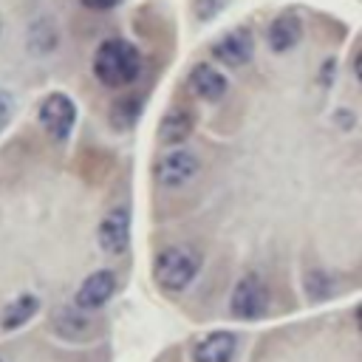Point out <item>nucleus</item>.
Masks as SVG:
<instances>
[{"mask_svg":"<svg viewBox=\"0 0 362 362\" xmlns=\"http://www.w3.org/2000/svg\"><path fill=\"white\" fill-rule=\"evenodd\" d=\"M192 127H195L192 113L187 107H173V110H167V116L158 124V141L167 147H181V141L189 139Z\"/></svg>","mask_w":362,"mask_h":362,"instance_id":"12","label":"nucleus"},{"mask_svg":"<svg viewBox=\"0 0 362 362\" xmlns=\"http://www.w3.org/2000/svg\"><path fill=\"white\" fill-rule=\"evenodd\" d=\"M229 308H232V314L238 320H257V317H263L266 308H269V288H266V283L257 274L240 277L235 291H232Z\"/></svg>","mask_w":362,"mask_h":362,"instance_id":"4","label":"nucleus"},{"mask_svg":"<svg viewBox=\"0 0 362 362\" xmlns=\"http://www.w3.org/2000/svg\"><path fill=\"white\" fill-rule=\"evenodd\" d=\"M255 54V40H252V31L249 28H235L229 34H223L215 45H212V57L226 65V68H240L252 59Z\"/></svg>","mask_w":362,"mask_h":362,"instance_id":"5","label":"nucleus"},{"mask_svg":"<svg viewBox=\"0 0 362 362\" xmlns=\"http://www.w3.org/2000/svg\"><path fill=\"white\" fill-rule=\"evenodd\" d=\"M130 243V209L113 206L99 223V246L110 255H122Z\"/></svg>","mask_w":362,"mask_h":362,"instance_id":"7","label":"nucleus"},{"mask_svg":"<svg viewBox=\"0 0 362 362\" xmlns=\"http://www.w3.org/2000/svg\"><path fill=\"white\" fill-rule=\"evenodd\" d=\"M11 116H14V96L8 90H0V133L8 127Z\"/></svg>","mask_w":362,"mask_h":362,"instance_id":"19","label":"nucleus"},{"mask_svg":"<svg viewBox=\"0 0 362 362\" xmlns=\"http://www.w3.org/2000/svg\"><path fill=\"white\" fill-rule=\"evenodd\" d=\"M88 317L79 311V308H59V311H54V331L59 334V337H65V339H79V337H85V331H88Z\"/></svg>","mask_w":362,"mask_h":362,"instance_id":"15","label":"nucleus"},{"mask_svg":"<svg viewBox=\"0 0 362 362\" xmlns=\"http://www.w3.org/2000/svg\"><path fill=\"white\" fill-rule=\"evenodd\" d=\"M37 308H40V300H37L34 294H20L17 300H11V303L6 305V311H3V317H0V325H3L6 331H14V328H20L23 322H28V320L37 314Z\"/></svg>","mask_w":362,"mask_h":362,"instance_id":"14","label":"nucleus"},{"mask_svg":"<svg viewBox=\"0 0 362 362\" xmlns=\"http://www.w3.org/2000/svg\"><path fill=\"white\" fill-rule=\"evenodd\" d=\"M136 119H139V102H136L133 96H124V99L113 102V107H110V122H113V127L127 130V127L136 124Z\"/></svg>","mask_w":362,"mask_h":362,"instance_id":"16","label":"nucleus"},{"mask_svg":"<svg viewBox=\"0 0 362 362\" xmlns=\"http://www.w3.org/2000/svg\"><path fill=\"white\" fill-rule=\"evenodd\" d=\"M57 45H59L57 23H54L51 17H37V20L28 25V51L37 54V57H45V54H51Z\"/></svg>","mask_w":362,"mask_h":362,"instance_id":"13","label":"nucleus"},{"mask_svg":"<svg viewBox=\"0 0 362 362\" xmlns=\"http://www.w3.org/2000/svg\"><path fill=\"white\" fill-rule=\"evenodd\" d=\"M226 3H229V0H195V17H198L201 23H206V20L218 17V14L226 8Z\"/></svg>","mask_w":362,"mask_h":362,"instance_id":"17","label":"nucleus"},{"mask_svg":"<svg viewBox=\"0 0 362 362\" xmlns=\"http://www.w3.org/2000/svg\"><path fill=\"white\" fill-rule=\"evenodd\" d=\"M305 288H308L311 297H328L325 274H322V272H308V274H305Z\"/></svg>","mask_w":362,"mask_h":362,"instance_id":"18","label":"nucleus"},{"mask_svg":"<svg viewBox=\"0 0 362 362\" xmlns=\"http://www.w3.org/2000/svg\"><path fill=\"white\" fill-rule=\"evenodd\" d=\"M187 85H189V90H192L198 99H204V102H218V99L226 93V88H229L226 76H223L218 68H212V65H195V68L189 71Z\"/></svg>","mask_w":362,"mask_h":362,"instance_id":"9","label":"nucleus"},{"mask_svg":"<svg viewBox=\"0 0 362 362\" xmlns=\"http://www.w3.org/2000/svg\"><path fill=\"white\" fill-rule=\"evenodd\" d=\"M198 173V158H195V153H189V150H173V153H167L164 158H158V164H156V181L161 184V187H181V184H187L192 175Z\"/></svg>","mask_w":362,"mask_h":362,"instance_id":"6","label":"nucleus"},{"mask_svg":"<svg viewBox=\"0 0 362 362\" xmlns=\"http://www.w3.org/2000/svg\"><path fill=\"white\" fill-rule=\"evenodd\" d=\"M93 74L105 88H124L141 74V54L130 40L110 37L93 54Z\"/></svg>","mask_w":362,"mask_h":362,"instance_id":"1","label":"nucleus"},{"mask_svg":"<svg viewBox=\"0 0 362 362\" xmlns=\"http://www.w3.org/2000/svg\"><path fill=\"white\" fill-rule=\"evenodd\" d=\"M116 291V274L110 269H99L90 277L82 280V286L76 288V308L82 311H93L102 308Z\"/></svg>","mask_w":362,"mask_h":362,"instance_id":"8","label":"nucleus"},{"mask_svg":"<svg viewBox=\"0 0 362 362\" xmlns=\"http://www.w3.org/2000/svg\"><path fill=\"white\" fill-rule=\"evenodd\" d=\"M238 348L235 334L229 331H215L209 337H204L201 342H195L192 348V362H232Z\"/></svg>","mask_w":362,"mask_h":362,"instance_id":"10","label":"nucleus"},{"mask_svg":"<svg viewBox=\"0 0 362 362\" xmlns=\"http://www.w3.org/2000/svg\"><path fill=\"white\" fill-rule=\"evenodd\" d=\"M201 269V252L192 246H167L153 266V277L164 291H184Z\"/></svg>","mask_w":362,"mask_h":362,"instance_id":"2","label":"nucleus"},{"mask_svg":"<svg viewBox=\"0 0 362 362\" xmlns=\"http://www.w3.org/2000/svg\"><path fill=\"white\" fill-rule=\"evenodd\" d=\"M37 119L42 124V130L54 139V141H65L74 130V122H76V105L71 96L65 93H48L42 102H40V110H37Z\"/></svg>","mask_w":362,"mask_h":362,"instance_id":"3","label":"nucleus"},{"mask_svg":"<svg viewBox=\"0 0 362 362\" xmlns=\"http://www.w3.org/2000/svg\"><path fill=\"white\" fill-rule=\"evenodd\" d=\"M300 37H303V23H300V17H297V14H291V11H286V14L274 17V20H272V25H269V31H266L269 48H272V51H277V54L291 51V48L300 42Z\"/></svg>","mask_w":362,"mask_h":362,"instance_id":"11","label":"nucleus"},{"mask_svg":"<svg viewBox=\"0 0 362 362\" xmlns=\"http://www.w3.org/2000/svg\"><path fill=\"white\" fill-rule=\"evenodd\" d=\"M122 0H82V6H88V8H93V11H110V8H116Z\"/></svg>","mask_w":362,"mask_h":362,"instance_id":"20","label":"nucleus"}]
</instances>
